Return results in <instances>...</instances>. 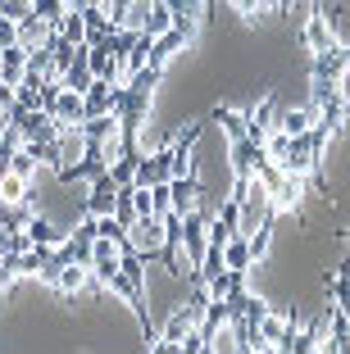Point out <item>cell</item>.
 Listing matches in <instances>:
<instances>
[{
  "label": "cell",
  "mask_w": 350,
  "mask_h": 354,
  "mask_svg": "<svg viewBox=\"0 0 350 354\" xmlns=\"http://www.w3.org/2000/svg\"><path fill=\"white\" fill-rule=\"evenodd\" d=\"M10 168H14L19 177H28V182H37V173H42V159L32 155V146L23 141V146H19V150L10 155Z\"/></svg>",
  "instance_id": "obj_24"
},
{
  "label": "cell",
  "mask_w": 350,
  "mask_h": 354,
  "mask_svg": "<svg viewBox=\"0 0 350 354\" xmlns=\"http://www.w3.org/2000/svg\"><path fill=\"white\" fill-rule=\"evenodd\" d=\"M137 164H141V146H123V150H119V159L110 164V177L119 182V187H132Z\"/></svg>",
  "instance_id": "obj_19"
},
{
  "label": "cell",
  "mask_w": 350,
  "mask_h": 354,
  "mask_svg": "<svg viewBox=\"0 0 350 354\" xmlns=\"http://www.w3.org/2000/svg\"><path fill=\"white\" fill-rule=\"evenodd\" d=\"M186 37L177 28H168V32H159V37H150V55H146V64H150V68H159V73H164V64L173 59L177 50H186Z\"/></svg>",
  "instance_id": "obj_9"
},
{
  "label": "cell",
  "mask_w": 350,
  "mask_h": 354,
  "mask_svg": "<svg viewBox=\"0 0 350 354\" xmlns=\"http://www.w3.org/2000/svg\"><path fill=\"white\" fill-rule=\"evenodd\" d=\"M128 241H132V250L141 254L146 263L159 259V254H164V218H137L132 227H128Z\"/></svg>",
  "instance_id": "obj_2"
},
{
  "label": "cell",
  "mask_w": 350,
  "mask_h": 354,
  "mask_svg": "<svg viewBox=\"0 0 350 354\" xmlns=\"http://www.w3.org/2000/svg\"><path fill=\"white\" fill-rule=\"evenodd\" d=\"M150 191V214L155 218H164L168 209H173V196H168V182H155V187H146Z\"/></svg>",
  "instance_id": "obj_28"
},
{
  "label": "cell",
  "mask_w": 350,
  "mask_h": 354,
  "mask_svg": "<svg viewBox=\"0 0 350 354\" xmlns=\"http://www.w3.org/2000/svg\"><path fill=\"white\" fill-rule=\"evenodd\" d=\"M32 14H37V19H46L55 28V23L69 14V5H64V0H32Z\"/></svg>",
  "instance_id": "obj_27"
},
{
  "label": "cell",
  "mask_w": 350,
  "mask_h": 354,
  "mask_svg": "<svg viewBox=\"0 0 350 354\" xmlns=\"http://www.w3.org/2000/svg\"><path fill=\"white\" fill-rule=\"evenodd\" d=\"M168 14H173V28L182 32L186 41H196V32L200 23H205V10H209V0H164Z\"/></svg>",
  "instance_id": "obj_5"
},
{
  "label": "cell",
  "mask_w": 350,
  "mask_h": 354,
  "mask_svg": "<svg viewBox=\"0 0 350 354\" xmlns=\"http://www.w3.org/2000/svg\"><path fill=\"white\" fill-rule=\"evenodd\" d=\"M28 236H32V245H51V250H55L69 232H60L51 218H42V214H32V218H28Z\"/></svg>",
  "instance_id": "obj_21"
},
{
  "label": "cell",
  "mask_w": 350,
  "mask_h": 354,
  "mask_svg": "<svg viewBox=\"0 0 350 354\" xmlns=\"http://www.w3.org/2000/svg\"><path fill=\"white\" fill-rule=\"evenodd\" d=\"M346 245H350V232H346Z\"/></svg>",
  "instance_id": "obj_35"
},
{
  "label": "cell",
  "mask_w": 350,
  "mask_h": 354,
  "mask_svg": "<svg viewBox=\"0 0 350 354\" xmlns=\"http://www.w3.org/2000/svg\"><path fill=\"white\" fill-rule=\"evenodd\" d=\"M168 28H173V14H168V5H164V0H155V10H150V19H146V28H141V32L159 37V32H168Z\"/></svg>",
  "instance_id": "obj_26"
},
{
  "label": "cell",
  "mask_w": 350,
  "mask_h": 354,
  "mask_svg": "<svg viewBox=\"0 0 350 354\" xmlns=\"http://www.w3.org/2000/svg\"><path fill=\"white\" fill-rule=\"evenodd\" d=\"M223 268H232V272H250V268H255L250 236H227L223 241Z\"/></svg>",
  "instance_id": "obj_13"
},
{
  "label": "cell",
  "mask_w": 350,
  "mask_h": 354,
  "mask_svg": "<svg viewBox=\"0 0 350 354\" xmlns=\"http://www.w3.org/2000/svg\"><path fill=\"white\" fill-rule=\"evenodd\" d=\"M314 109H309V104H300V109H278V127L287 136H300V132H309V127H314Z\"/></svg>",
  "instance_id": "obj_20"
},
{
  "label": "cell",
  "mask_w": 350,
  "mask_h": 354,
  "mask_svg": "<svg viewBox=\"0 0 350 354\" xmlns=\"http://www.w3.org/2000/svg\"><path fill=\"white\" fill-rule=\"evenodd\" d=\"M323 350L350 354V318H346V313H341L332 300H328V341H323Z\"/></svg>",
  "instance_id": "obj_12"
},
{
  "label": "cell",
  "mask_w": 350,
  "mask_h": 354,
  "mask_svg": "<svg viewBox=\"0 0 350 354\" xmlns=\"http://www.w3.org/2000/svg\"><path fill=\"white\" fill-rule=\"evenodd\" d=\"M214 118L218 127H223L227 136H232V141H237V136H246V114H241V109H232V104H214Z\"/></svg>",
  "instance_id": "obj_22"
},
{
  "label": "cell",
  "mask_w": 350,
  "mask_h": 354,
  "mask_svg": "<svg viewBox=\"0 0 350 354\" xmlns=\"http://www.w3.org/2000/svg\"><path fill=\"white\" fill-rule=\"evenodd\" d=\"M305 191H309V177L305 173H287V168H282V177L268 187V209H273L278 218H282V214H300Z\"/></svg>",
  "instance_id": "obj_1"
},
{
  "label": "cell",
  "mask_w": 350,
  "mask_h": 354,
  "mask_svg": "<svg viewBox=\"0 0 350 354\" xmlns=\"http://www.w3.org/2000/svg\"><path fill=\"white\" fill-rule=\"evenodd\" d=\"M155 182H168V150H150V155H141V164H137V177L132 187H155Z\"/></svg>",
  "instance_id": "obj_10"
},
{
  "label": "cell",
  "mask_w": 350,
  "mask_h": 354,
  "mask_svg": "<svg viewBox=\"0 0 350 354\" xmlns=\"http://www.w3.org/2000/svg\"><path fill=\"white\" fill-rule=\"evenodd\" d=\"M114 196H119V182H114V177H110V168H105L100 177H91V196H87V214H96V218H100V214H110V209H114Z\"/></svg>",
  "instance_id": "obj_11"
},
{
  "label": "cell",
  "mask_w": 350,
  "mask_h": 354,
  "mask_svg": "<svg viewBox=\"0 0 350 354\" xmlns=\"http://www.w3.org/2000/svg\"><path fill=\"white\" fill-rule=\"evenodd\" d=\"M278 109H282L278 95H264L255 109H246V136H250V141H259V146H264V136L278 127Z\"/></svg>",
  "instance_id": "obj_7"
},
{
  "label": "cell",
  "mask_w": 350,
  "mask_h": 354,
  "mask_svg": "<svg viewBox=\"0 0 350 354\" xmlns=\"http://www.w3.org/2000/svg\"><path fill=\"white\" fill-rule=\"evenodd\" d=\"M227 5H232L237 14H246V19H255V14H259V5H255V0H227Z\"/></svg>",
  "instance_id": "obj_32"
},
{
  "label": "cell",
  "mask_w": 350,
  "mask_h": 354,
  "mask_svg": "<svg viewBox=\"0 0 350 354\" xmlns=\"http://www.w3.org/2000/svg\"><path fill=\"white\" fill-rule=\"evenodd\" d=\"M110 214L123 223V227H132V223L141 218V214H137V191H132V187H119V196H114V209H110Z\"/></svg>",
  "instance_id": "obj_23"
},
{
  "label": "cell",
  "mask_w": 350,
  "mask_h": 354,
  "mask_svg": "<svg viewBox=\"0 0 350 354\" xmlns=\"http://www.w3.org/2000/svg\"><path fill=\"white\" fill-rule=\"evenodd\" d=\"M5 291H10V286H0V295H5Z\"/></svg>",
  "instance_id": "obj_34"
},
{
  "label": "cell",
  "mask_w": 350,
  "mask_h": 354,
  "mask_svg": "<svg viewBox=\"0 0 350 354\" xmlns=\"http://www.w3.org/2000/svg\"><path fill=\"white\" fill-rule=\"evenodd\" d=\"M51 37H55V28L46 19H37V14L19 19V46H23V50H37V46H46Z\"/></svg>",
  "instance_id": "obj_14"
},
{
  "label": "cell",
  "mask_w": 350,
  "mask_h": 354,
  "mask_svg": "<svg viewBox=\"0 0 350 354\" xmlns=\"http://www.w3.org/2000/svg\"><path fill=\"white\" fill-rule=\"evenodd\" d=\"M100 5H105L114 28H128V32H141L150 10H155V0H100Z\"/></svg>",
  "instance_id": "obj_3"
},
{
  "label": "cell",
  "mask_w": 350,
  "mask_h": 354,
  "mask_svg": "<svg viewBox=\"0 0 350 354\" xmlns=\"http://www.w3.org/2000/svg\"><path fill=\"white\" fill-rule=\"evenodd\" d=\"M10 109H14V86L0 77V114H10Z\"/></svg>",
  "instance_id": "obj_31"
},
{
  "label": "cell",
  "mask_w": 350,
  "mask_h": 354,
  "mask_svg": "<svg viewBox=\"0 0 350 354\" xmlns=\"http://www.w3.org/2000/svg\"><path fill=\"white\" fill-rule=\"evenodd\" d=\"M255 5H259V14H287V10H282V0H255Z\"/></svg>",
  "instance_id": "obj_33"
},
{
  "label": "cell",
  "mask_w": 350,
  "mask_h": 354,
  "mask_svg": "<svg viewBox=\"0 0 350 354\" xmlns=\"http://www.w3.org/2000/svg\"><path fill=\"white\" fill-rule=\"evenodd\" d=\"M55 32H60L64 41H73V46H82L87 41V23H82V10H69L60 23H55Z\"/></svg>",
  "instance_id": "obj_25"
},
{
  "label": "cell",
  "mask_w": 350,
  "mask_h": 354,
  "mask_svg": "<svg viewBox=\"0 0 350 354\" xmlns=\"http://www.w3.org/2000/svg\"><path fill=\"white\" fill-rule=\"evenodd\" d=\"M46 114L55 118L60 127H73V123H82L87 118V104H82V91H73V86H60L55 91V100H51V109Z\"/></svg>",
  "instance_id": "obj_8"
},
{
  "label": "cell",
  "mask_w": 350,
  "mask_h": 354,
  "mask_svg": "<svg viewBox=\"0 0 350 354\" xmlns=\"http://www.w3.org/2000/svg\"><path fill=\"white\" fill-rule=\"evenodd\" d=\"M0 14L19 23V19H28V14H32V0H0Z\"/></svg>",
  "instance_id": "obj_29"
},
{
  "label": "cell",
  "mask_w": 350,
  "mask_h": 354,
  "mask_svg": "<svg viewBox=\"0 0 350 354\" xmlns=\"http://www.w3.org/2000/svg\"><path fill=\"white\" fill-rule=\"evenodd\" d=\"M350 68V46H332V50H319L314 55V68H309V77L319 86H332L341 82V73Z\"/></svg>",
  "instance_id": "obj_4"
},
{
  "label": "cell",
  "mask_w": 350,
  "mask_h": 354,
  "mask_svg": "<svg viewBox=\"0 0 350 354\" xmlns=\"http://www.w3.org/2000/svg\"><path fill=\"white\" fill-rule=\"evenodd\" d=\"M0 77L10 86H19L23 77H28V50H23V46H5V50H0Z\"/></svg>",
  "instance_id": "obj_15"
},
{
  "label": "cell",
  "mask_w": 350,
  "mask_h": 354,
  "mask_svg": "<svg viewBox=\"0 0 350 354\" xmlns=\"http://www.w3.org/2000/svg\"><path fill=\"white\" fill-rule=\"evenodd\" d=\"M305 46H309V55H319V50H332V46H341V37H337V23L328 19V14L314 5V14L305 19Z\"/></svg>",
  "instance_id": "obj_6"
},
{
  "label": "cell",
  "mask_w": 350,
  "mask_h": 354,
  "mask_svg": "<svg viewBox=\"0 0 350 354\" xmlns=\"http://www.w3.org/2000/svg\"><path fill=\"white\" fill-rule=\"evenodd\" d=\"M64 86H73V91H87V86H91V59H87V46L73 50L69 68H64Z\"/></svg>",
  "instance_id": "obj_17"
},
{
  "label": "cell",
  "mask_w": 350,
  "mask_h": 354,
  "mask_svg": "<svg viewBox=\"0 0 350 354\" xmlns=\"http://www.w3.org/2000/svg\"><path fill=\"white\" fill-rule=\"evenodd\" d=\"M55 286H60L64 295H78L91 286V268L87 263H60V277H55Z\"/></svg>",
  "instance_id": "obj_18"
},
{
  "label": "cell",
  "mask_w": 350,
  "mask_h": 354,
  "mask_svg": "<svg viewBox=\"0 0 350 354\" xmlns=\"http://www.w3.org/2000/svg\"><path fill=\"white\" fill-rule=\"evenodd\" d=\"M264 159V146L250 141V136H237L232 141V173H255V164Z\"/></svg>",
  "instance_id": "obj_16"
},
{
  "label": "cell",
  "mask_w": 350,
  "mask_h": 354,
  "mask_svg": "<svg viewBox=\"0 0 350 354\" xmlns=\"http://www.w3.org/2000/svg\"><path fill=\"white\" fill-rule=\"evenodd\" d=\"M5 46H19V23L0 14V50H5Z\"/></svg>",
  "instance_id": "obj_30"
}]
</instances>
